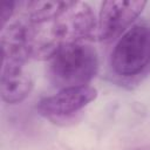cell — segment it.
<instances>
[{
	"label": "cell",
	"instance_id": "cell-1",
	"mask_svg": "<svg viewBox=\"0 0 150 150\" xmlns=\"http://www.w3.org/2000/svg\"><path fill=\"white\" fill-rule=\"evenodd\" d=\"M98 56L96 50L83 42L64 45L48 60V79L62 90L87 86L97 74Z\"/></svg>",
	"mask_w": 150,
	"mask_h": 150
},
{
	"label": "cell",
	"instance_id": "cell-2",
	"mask_svg": "<svg viewBox=\"0 0 150 150\" xmlns=\"http://www.w3.org/2000/svg\"><path fill=\"white\" fill-rule=\"evenodd\" d=\"M114 73L121 77L131 79L150 69V27L137 23L120 38L110 59Z\"/></svg>",
	"mask_w": 150,
	"mask_h": 150
},
{
	"label": "cell",
	"instance_id": "cell-3",
	"mask_svg": "<svg viewBox=\"0 0 150 150\" xmlns=\"http://www.w3.org/2000/svg\"><path fill=\"white\" fill-rule=\"evenodd\" d=\"M53 32L62 46L95 38L97 19L93 8L82 1H70L69 6L52 21Z\"/></svg>",
	"mask_w": 150,
	"mask_h": 150
},
{
	"label": "cell",
	"instance_id": "cell-4",
	"mask_svg": "<svg viewBox=\"0 0 150 150\" xmlns=\"http://www.w3.org/2000/svg\"><path fill=\"white\" fill-rule=\"evenodd\" d=\"M146 2L141 0H109L102 2L96 29V40L111 41L120 36L144 9Z\"/></svg>",
	"mask_w": 150,
	"mask_h": 150
},
{
	"label": "cell",
	"instance_id": "cell-5",
	"mask_svg": "<svg viewBox=\"0 0 150 150\" xmlns=\"http://www.w3.org/2000/svg\"><path fill=\"white\" fill-rule=\"evenodd\" d=\"M97 97V90L90 86L68 88L59 90L55 95L42 98L38 105V111L53 122L70 120L80 110L87 107Z\"/></svg>",
	"mask_w": 150,
	"mask_h": 150
},
{
	"label": "cell",
	"instance_id": "cell-6",
	"mask_svg": "<svg viewBox=\"0 0 150 150\" xmlns=\"http://www.w3.org/2000/svg\"><path fill=\"white\" fill-rule=\"evenodd\" d=\"M34 86L32 76L19 67H1L0 95L8 104H16L23 101Z\"/></svg>",
	"mask_w": 150,
	"mask_h": 150
},
{
	"label": "cell",
	"instance_id": "cell-7",
	"mask_svg": "<svg viewBox=\"0 0 150 150\" xmlns=\"http://www.w3.org/2000/svg\"><path fill=\"white\" fill-rule=\"evenodd\" d=\"M70 1H25L20 2L23 18L30 23H42L55 20L68 6Z\"/></svg>",
	"mask_w": 150,
	"mask_h": 150
},
{
	"label": "cell",
	"instance_id": "cell-8",
	"mask_svg": "<svg viewBox=\"0 0 150 150\" xmlns=\"http://www.w3.org/2000/svg\"><path fill=\"white\" fill-rule=\"evenodd\" d=\"M19 5H20V2H16V1H6L1 5V13H0V26H1V28L5 27L9 21H12Z\"/></svg>",
	"mask_w": 150,
	"mask_h": 150
},
{
	"label": "cell",
	"instance_id": "cell-9",
	"mask_svg": "<svg viewBox=\"0 0 150 150\" xmlns=\"http://www.w3.org/2000/svg\"><path fill=\"white\" fill-rule=\"evenodd\" d=\"M129 150H150V148L149 146H137V148H132Z\"/></svg>",
	"mask_w": 150,
	"mask_h": 150
}]
</instances>
